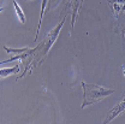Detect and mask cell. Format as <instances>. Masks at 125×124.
Listing matches in <instances>:
<instances>
[{
	"label": "cell",
	"instance_id": "obj_1",
	"mask_svg": "<svg viewBox=\"0 0 125 124\" xmlns=\"http://www.w3.org/2000/svg\"><path fill=\"white\" fill-rule=\"evenodd\" d=\"M82 87L84 89V94H83V104H82V109L87 107L88 105H92L94 102L100 101L102 98L111 95L113 93L112 89H105L102 87L95 86V84H87L84 82H82Z\"/></svg>",
	"mask_w": 125,
	"mask_h": 124
},
{
	"label": "cell",
	"instance_id": "obj_2",
	"mask_svg": "<svg viewBox=\"0 0 125 124\" xmlns=\"http://www.w3.org/2000/svg\"><path fill=\"white\" fill-rule=\"evenodd\" d=\"M64 22H65V17H64V19H62V22L59 23V25L54 29L53 31H51V34L48 35V37L46 39V41L45 42H42V46H46V48L43 49V52H42V54L45 56L47 52L49 51V48L52 47V45L54 44V41H55V39L58 37V34H59V31H60V29H62V24H64Z\"/></svg>",
	"mask_w": 125,
	"mask_h": 124
},
{
	"label": "cell",
	"instance_id": "obj_3",
	"mask_svg": "<svg viewBox=\"0 0 125 124\" xmlns=\"http://www.w3.org/2000/svg\"><path fill=\"white\" fill-rule=\"evenodd\" d=\"M124 111H125V96L122 99V101H120L117 106H114L113 110L108 113V116H107V118H106L105 123H108V122H111V121H113L118 114H120V113H122V112H124Z\"/></svg>",
	"mask_w": 125,
	"mask_h": 124
},
{
	"label": "cell",
	"instance_id": "obj_4",
	"mask_svg": "<svg viewBox=\"0 0 125 124\" xmlns=\"http://www.w3.org/2000/svg\"><path fill=\"white\" fill-rule=\"evenodd\" d=\"M18 71H19V66H18V65H16L15 68L2 69V70H0V77L1 78L7 77L9 75H11V74H16V72H18Z\"/></svg>",
	"mask_w": 125,
	"mask_h": 124
},
{
	"label": "cell",
	"instance_id": "obj_5",
	"mask_svg": "<svg viewBox=\"0 0 125 124\" xmlns=\"http://www.w3.org/2000/svg\"><path fill=\"white\" fill-rule=\"evenodd\" d=\"M39 49V47H36V48H34V49H30L28 53H22L21 56H16V57H13V58H10V59H7V60H5V62H0V65L1 64H5V63H11V62H15V60H17V59H24L28 54H30V53H34L35 51H37Z\"/></svg>",
	"mask_w": 125,
	"mask_h": 124
},
{
	"label": "cell",
	"instance_id": "obj_6",
	"mask_svg": "<svg viewBox=\"0 0 125 124\" xmlns=\"http://www.w3.org/2000/svg\"><path fill=\"white\" fill-rule=\"evenodd\" d=\"M13 6H15V10H16V12H17V16H18L19 21H21L22 23H25V17H24V13H23L22 9L19 7V5H18V2H17V1H13Z\"/></svg>",
	"mask_w": 125,
	"mask_h": 124
},
{
	"label": "cell",
	"instance_id": "obj_7",
	"mask_svg": "<svg viewBox=\"0 0 125 124\" xmlns=\"http://www.w3.org/2000/svg\"><path fill=\"white\" fill-rule=\"evenodd\" d=\"M5 51L6 52H9V53H24V52H29L30 49L29 48H21V49H12V48H7V47H5Z\"/></svg>",
	"mask_w": 125,
	"mask_h": 124
},
{
	"label": "cell",
	"instance_id": "obj_8",
	"mask_svg": "<svg viewBox=\"0 0 125 124\" xmlns=\"http://www.w3.org/2000/svg\"><path fill=\"white\" fill-rule=\"evenodd\" d=\"M47 4V0H42V9H41V15H40V24H39V29H37V34L36 36L39 35V31H40V28H41V22H42V17H43V10H45V6Z\"/></svg>",
	"mask_w": 125,
	"mask_h": 124
},
{
	"label": "cell",
	"instance_id": "obj_9",
	"mask_svg": "<svg viewBox=\"0 0 125 124\" xmlns=\"http://www.w3.org/2000/svg\"><path fill=\"white\" fill-rule=\"evenodd\" d=\"M1 11H2V7H1V9H0V12H1Z\"/></svg>",
	"mask_w": 125,
	"mask_h": 124
}]
</instances>
